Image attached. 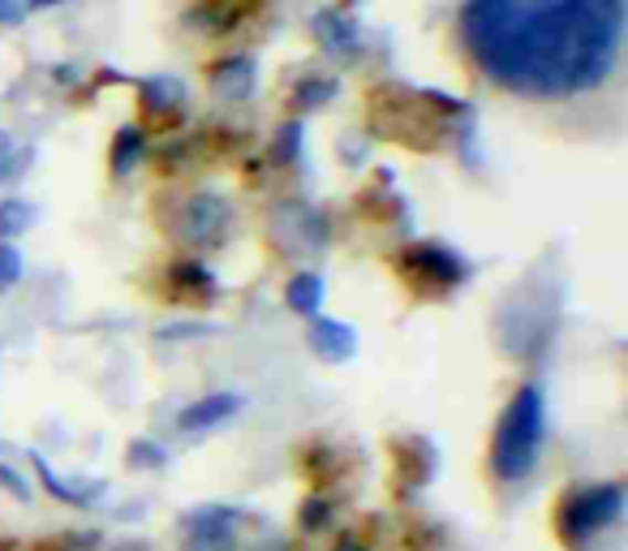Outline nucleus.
<instances>
[{
	"instance_id": "1",
	"label": "nucleus",
	"mask_w": 628,
	"mask_h": 551,
	"mask_svg": "<svg viewBox=\"0 0 628 551\" xmlns=\"http://www.w3.org/2000/svg\"><path fill=\"white\" fill-rule=\"evenodd\" d=\"M628 0H470L461 43L512 95L564 100L611 79Z\"/></svg>"
},
{
	"instance_id": "2",
	"label": "nucleus",
	"mask_w": 628,
	"mask_h": 551,
	"mask_svg": "<svg viewBox=\"0 0 628 551\" xmlns=\"http://www.w3.org/2000/svg\"><path fill=\"white\" fill-rule=\"evenodd\" d=\"M543 432H547V409H543V393L534 384L516 388L509 409L500 414V427L491 439V470L504 482H521L538 466V448H543Z\"/></svg>"
},
{
	"instance_id": "3",
	"label": "nucleus",
	"mask_w": 628,
	"mask_h": 551,
	"mask_svg": "<svg viewBox=\"0 0 628 551\" xmlns=\"http://www.w3.org/2000/svg\"><path fill=\"white\" fill-rule=\"evenodd\" d=\"M625 517V491L616 482H598V487H577L568 491L559 505H555V526H559V539L582 548L586 539L611 530L616 521Z\"/></svg>"
},
{
	"instance_id": "4",
	"label": "nucleus",
	"mask_w": 628,
	"mask_h": 551,
	"mask_svg": "<svg viewBox=\"0 0 628 551\" xmlns=\"http://www.w3.org/2000/svg\"><path fill=\"white\" fill-rule=\"evenodd\" d=\"M396 268L400 276L414 284V293L422 298H448L461 280H465V263L448 250V246H435V241H414L396 254Z\"/></svg>"
},
{
	"instance_id": "5",
	"label": "nucleus",
	"mask_w": 628,
	"mask_h": 551,
	"mask_svg": "<svg viewBox=\"0 0 628 551\" xmlns=\"http://www.w3.org/2000/svg\"><path fill=\"white\" fill-rule=\"evenodd\" d=\"M172 233H177V241L198 246V250L220 246L224 233H229V202L216 195L186 198V202L177 207V216H172Z\"/></svg>"
},
{
	"instance_id": "6",
	"label": "nucleus",
	"mask_w": 628,
	"mask_h": 551,
	"mask_svg": "<svg viewBox=\"0 0 628 551\" xmlns=\"http://www.w3.org/2000/svg\"><path fill=\"white\" fill-rule=\"evenodd\" d=\"M241 396L237 393H216V396H202L195 401L190 409H181V418H177V427L181 432H207V427H220V423H229L233 414H241Z\"/></svg>"
},
{
	"instance_id": "7",
	"label": "nucleus",
	"mask_w": 628,
	"mask_h": 551,
	"mask_svg": "<svg viewBox=\"0 0 628 551\" xmlns=\"http://www.w3.org/2000/svg\"><path fill=\"white\" fill-rule=\"evenodd\" d=\"M190 551H233V512H195L190 521Z\"/></svg>"
},
{
	"instance_id": "8",
	"label": "nucleus",
	"mask_w": 628,
	"mask_h": 551,
	"mask_svg": "<svg viewBox=\"0 0 628 551\" xmlns=\"http://www.w3.org/2000/svg\"><path fill=\"white\" fill-rule=\"evenodd\" d=\"M311 345L318 357H327V362H349L357 354V332L354 328H345V323H336V319H323L314 315L311 319Z\"/></svg>"
},
{
	"instance_id": "9",
	"label": "nucleus",
	"mask_w": 628,
	"mask_h": 551,
	"mask_svg": "<svg viewBox=\"0 0 628 551\" xmlns=\"http://www.w3.org/2000/svg\"><path fill=\"white\" fill-rule=\"evenodd\" d=\"M138 95H143V108L159 113V117H177L186 108V86H181V79H168V74L143 79L138 82Z\"/></svg>"
},
{
	"instance_id": "10",
	"label": "nucleus",
	"mask_w": 628,
	"mask_h": 551,
	"mask_svg": "<svg viewBox=\"0 0 628 551\" xmlns=\"http://www.w3.org/2000/svg\"><path fill=\"white\" fill-rule=\"evenodd\" d=\"M259 0H198L195 22H202L211 35L220 31H233L237 22H245V13H254Z\"/></svg>"
},
{
	"instance_id": "11",
	"label": "nucleus",
	"mask_w": 628,
	"mask_h": 551,
	"mask_svg": "<svg viewBox=\"0 0 628 551\" xmlns=\"http://www.w3.org/2000/svg\"><path fill=\"white\" fill-rule=\"evenodd\" d=\"M314 35H318V43H323L327 52H336V56H345V52L357 48L354 22H349L345 13H336V9H323V13L314 18Z\"/></svg>"
},
{
	"instance_id": "12",
	"label": "nucleus",
	"mask_w": 628,
	"mask_h": 551,
	"mask_svg": "<svg viewBox=\"0 0 628 551\" xmlns=\"http://www.w3.org/2000/svg\"><path fill=\"white\" fill-rule=\"evenodd\" d=\"M211 86H216L220 95H229V100H245V95L254 91V65H250L245 56L220 61V65H211Z\"/></svg>"
},
{
	"instance_id": "13",
	"label": "nucleus",
	"mask_w": 628,
	"mask_h": 551,
	"mask_svg": "<svg viewBox=\"0 0 628 551\" xmlns=\"http://www.w3.org/2000/svg\"><path fill=\"white\" fill-rule=\"evenodd\" d=\"M284 302H289L297 315L314 319L318 315V306H323V276H314V272L293 276V280L284 284Z\"/></svg>"
},
{
	"instance_id": "14",
	"label": "nucleus",
	"mask_w": 628,
	"mask_h": 551,
	"mask_svg": "<svg viewBox=\"0 0 628 551\" xmlns=\"http://www.w3.org/2000/svg\"><path fill=\"white\" fill-rule=\"evenodd\" d=\"M172 284H177V293H181V302H207L211 298V289H216V280L207 268H198V263H177L172 268Z\"/></svg>"
},
{
	"instance_id": "15",
	"label": "nucleus",
	"mask_w": 628,
	"mask_h": 551,
	"mask_svg": "<svg viewBox=\"0 0 628 551\" xmlns=\"http://www.w3.org/2000/svg\"><path fill=\"white\" fill-rule=\"evenodd\" d=\"M143 152H147V138H143L134 125H125L117 138H113V173H117V177H129V173L138 168Z\"/></svg>"
},
{
	"instance_id": "16",
	"label": "nucleus",
	"mask_w": 628,
	"mask_h": 551,
	"mask_svg": "<svg viewBox=\"0 0 628 551\" xmlns=\"http://www.w3.org/2000/svg\"><path fill=\"white\" fill-rule=\"evenodd\" d=\"M332 95H336V79H306V82H297L293 104L306 113V108H323Z\"/></svg>"
},
{
	"instance_id": "17",
	"label": "nucleus",
	"mask_w": 628,
	"mask_h": 551,
	"mask_svg": "<svg viewBox=\"0 0 628 551\" xmlns=\"http://www.w3.org/2000/svg\"><path fill=\"white\" fill-rule=\"evenodd\" d=\"M31 225H35V207L31 202H4L0 207V241L18 237L22 229H31Z\"/></svg>"
},
{
	"instance_id": "18",
	"label": "nucleus",
	"mask_w": 628,
	"mask_h": 551,
	"mask_svg": "<svg viewBox=\"0 0 628 551\" xmlns=\"http://www.w3.org/2000/svg\"><path fill=\"white\" fill-rule=\"evenodd\" d=\"M297 152H302V121H289V125H280V134H275L272 159L275 164H293Z\"/></svg>"
},
{
	"instance_id": "19",
	"label": "nucleus",
	"mask_w": 628,
	"mask_h": 551,
	"mask_svg": "<svg viewBox=\"0 0 628 551\" xmlns=\"http://www.w3.org/2000/svg\"><path fill=\"white\" fill-rule=\"evenodd\" d=\"M18 276H22V254H18L9 241H0V293H4L9 284H18Z\"/></svg>"
},
{
	"instance_id": "20",
	"label": "nucleus",
	"mask_w": 628,
	"mask_h": 551,
	"mask_svg": "<svg viewBox=\"0 0 628 551\" xmlns=\"http://www.w3.org/2000/svg\"><path fill=\"white\" fill-rule=\"evenodd\" d=\"M27 0H0V27H18L22 18H27Z\"/></svg>"
},
{
	"instance_id": "21",
	"label": "nucleus",
	"mask_w": 628,
	"mask_h": 551,
	"mask_svg": "<svg viewBox=\"0 0 628 551\" xmlns=\"http://www.w3.org/2000/svg\"><path fill=\"white\" fill-rule=\"evenodd\" d=\"M302 526H306V530H323V526H327V505H323V500H306Z\"/></svg>"
},
{
	"instance_id": "22",
	"label": "nucleus",
	"mask_w": 628,
	"mask_h": 551,
	"mask_svg": "<svg viewBox=\"0 0 628 551\" xmlns=\"http://www.w3.org/2000/svg\"><path fill=\"white\" fill-rule=\"evenodd\" d=\"M159 336L164 341H172V336H211V323H177V328H164Z\"/></svg>"
},
{
	"instance_id": "23",
	"label": "nucleus",
	"mask_w": 628,
	"mask_h": 551,
	"mask_svg": "<svg viewBox=\"0 0 628 551\" xmlns=\"http://www.w3.org/2000/svg\"><path fill=\"white\" fill-rule=\"evenodd\" d=\"M9 156H13V143H9V138H0V181L9 177Z\"/></svg>"
},
{
	"instance_id": "24",
	"label": "nucleus",
	"mask_w": 628,
	"mask_h": 551,
	"mask_svg": "<svg viewBox=\"0 0 628 551\" xmlns=\"http://www.w3.org/2000/svg\"><path fill=\"white\" fill-rule=\"evenodd\" d=\"M336 551H366V543H362V539H354V534H345V539L336 543Z\"/></svg>"
},
{
	"instance_id": "25",
	"label": "nucleus",
	"mask_w": 628,
	"mask_h": 551,
	"mask_svg": "<svg viewBox=\"0 0 628 551\" xmlns=\"http://www.w3.org/2000/svg\"><path fill=\"white\" fill-rule=\"evenodd\" d=\"M31 9H43V4H61V0H27Z\"/></svg>"
}]
</instances>
